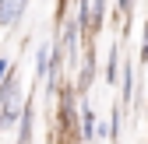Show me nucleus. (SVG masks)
Returning a JSON list of instances; mask_svg holds the SVG:
<instances>
[{"instance_id":"1","label":"nucleus","mask_w":148,"mask_h":144,"mask_svg":"<svg viewBox=\"0 0 148 144\" xmlns=\"http://www.w3.org/2000/svg\"><path fill=\"white\" fill-rule=\"evenodd\" d=\"M25 95L28 92H21V74L14 67L11 77L0 84V130H18V120H21V109H25Z\"/></svg>"},{"instance_id":"2","label":"nucleus","mask_w":148,"mask_h":144,"mask_svg":"<svg viewBox=\"0 0 148 144\" xmlns=\"http://www.w3.org/2000/svg\"><path fill=\"white\" fill-rule=\"evenodd\" d=\"M95 60H99V46H95V42H85L81 60H78V70H74V74L67 77L78 98H88L92 84H95V77H99V63H95Z\"/></svg>"},{"instance_id":"3","label":"nucleus","mask_w":148,"mask_h":144,"mask_svg":"<svg viewBox=\"0 0 148 144\" xmlns=\"http://www.w3.org/2000/svg\"><path fill=\"white\" fill-rule=\"evenodd\" d=\"M109 18V0H88V14H85V42H95L99 32L106 28Z\"/></svg>"},{"instance_id":"4","label":"nucleus","mask_w":148,"mask_h":144,"mask_svg":"<svg viewBox=\"0 0 148 144\" xmlns=\"http://www.w3.org/2000/svg\"><path fill=\"white\" fill-rule=\"evenodd\" d=\"M95 123H99V113L88 105V98H81V109H78V134H81V144H95Z\"/></svg>"},{"instance_id":"5","label":"nucleus","mask_w":148,"mask_h":144,"mask_svg":"<svg viewBox=\"0 0 148 144\" xmlns=\"http://www.w3.org/2000/svg\"><path fill=\"white\" fill-rule=\"evenodd\" d=\"M32 0H0V28H18Z\"/></svg>"},{"instance_id":"6","label":"nucleus","mask_w":148,"mask_h":144,"mask_svg":"<svg viewBox=\"0 0 148 144\" xmlns=\"http://www.w3.org/2000/svg\"><path fill=\"white\" fill-rule=\"evenodd\" d=\"M120 42H109V49H106V63H102V81L109 84V88H116L120 84Z\"/></svg>"},{"instance_id":"7","label":"nucleus","mask_w":148,"mask_h":144,"mask_svg":"<svg viewBox=\"0 0 148 144\" xmlns=\"http://www.w3.org/2000/svg\"><path fill=\"white\" fill-rule=\"evenodd\" d=\"M131 102H134V63L123 60L120 63V105L127 109Z\"/></svg>"},{"instance_id":"8","label":"nucleus","mask_w":148,"mask_h":144,"mask_svg":"<svg viewBox=\"0 0 148 144\" xmlns=\"http://www.w3.org/2000/svg\"><path fill=\"white\" fill-rule=\"evenodd\" d=\"M131 11H134V0H116V25H120V35H127V25H131Z\"/></svg>"},{"instance_id":"9","label":"nucleus","mask_w":148,"mask_h":144,"mask_svg":"<svg viewBox=\"0 0 148 144\" xmlns=\"http://www.w3.org/2000/svg\"><path fill=\"white\" fill-rule=\"evenodd\" d=\"M11 70H14V63H11L7 56H0V84H4V81L11 77Z\"/></svg>"},{"instance_id":"10","label":"nucleus","mask_w":148,"mask_h":144,"mask_svg":"<svg viewBox=\"0 0 148 144\" xmlns=\"http://www.w3.org/2000/svg\"><path fill=\"white\" fill-rule=\"evenodd\" d=\"M141 63H148V18H145V35H141Z\"/></svg>"},{"instance_id":"11","label":"nucleus","mask_w":148,"mask_h":144,"mask_svg":"<svg viewBox=\"0 0 148 144\" xmlns=\"http://www.w3.org/2000/svg\"><path fill=\"white\" fill-rule=\"evenodd\" d=\"M145 113H148V105H145Z\"/></svg>"}]
</instances>
